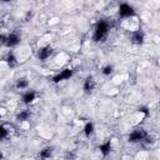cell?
Segmentation results:
<instances>
[{
	"label": "cell",
	"mask_w": 160,
	"mask_h": 160,
	"mask_svg": "<svg viewBox=\"0 0 160 160\" xmlns=\"http://www.w3.org/2000/svg\"><path fill=\"white\" fill-rule=\"evenodd\" d=\"M108 34V24L106 22H99L96 29H95V34H94V40L95 41H100L101 39H104Z\"/></svg>",
	"instance_id": "obj_1"
},
{
	"label": "cell",
	"mask_w": 160,
	"mask_h": 160,
	"mask_svg": "<svg viewBox=\"0 0 160 160\" xmlns=\"http://www.w3.org/2000/svg\"><path fill=\"white\" fill-rule=\"evenodd\" d=\"M146 138H148V134H146L145 130H142V129H136V130H134V131L130 134L129 140L134 142V141H141V140H144V139H146Z\"/></svg>",
	"instance_id": "obj_2"
},
{
	"label": "cell",
	"mask_w": 160,
	"mask_h": 160,
	"mask_svg": "<svg viewBox=\"0 0 160 160\" xmlns=\"http://www.w3.org/2000/svg\"><path fill=\"white\" fill-rule=\"evenodd\" d=\"M119 12H120V15H121L122 18H130V16H132V14H134L132 8H131L130 5H128V4H122V5L120 6Z\"/></svg>",
	"instance_id": "obj_3"
},
{
	"label": "cell",
	"mask_w": 160,
	"mask_h": 160,
	"mask_svg": "<svg viewBox=\"0 0 160 160\" xmlns=\"http://www.w3.org/2000/svg\"><path fill=\"white\" fill-rule=\"evenodd\" d=\"M95 88H96V80L94 78H88L84 84V90L86 92H91L95 90Z\"/></svg>",
	"instance_id": "obj_4"
},
{
	"label": "cell",
	"mask_w": 160,
	"mask_h": 160,
	"mask_svg": "<svg viewBox=\"0 0 160 160\" xmlns=\"http://www.w3.org/2000/svg\"><path fill=\"white\" fill-rule=\"evenodd\" d=\"M51 54H52V49L48 45V46H44V48H41L40 50H39V58L41 59V60H46V59H49L50 56H51Z\"/></svg>",
	"instance_id": "obj_5"
},
{
	"label": "cell",
	"mask_w": 160,
	"mask_h": 160,
	"mask_svg": "<svg viewBox=\"0 0 160 160\" xmlns=\"http://www.w3.org/2000/svg\"><path fill=\"white\" fill-rule=\"evenodd\" d=\"M18 42H19V38H18V35H15V34H10V35H8V36L5 38V44H6L8 46L16 45Z\"/></svg>",
	"instance_id": "obj_6"
},
{
	"label": "cell",
	"mask_w": 160,
	"mask_h": 160,
	"mask_svg": "<svg viewBox=\"0 0 160 160\" xmlns=\"http://www.w3.org/2000/svg\"><path fill=\"white\" fill-rule=\"evenodd\" d=\"M142 40H144V35H142L139 30H136V31L132 32V35H131V41H132L134 44H141Z\"/></svg>",
	"instance_id": "obj_7"
},
{
	"label": "cell",
	"mask_w": 160,
	"mask_h": 160,
	"mask_svg": "<svg viewBox=\"0 0 160 160\" xmlns=\"http://www.w3.org/2000/svg\"><path fill=\"white\" fill-rule=\"evenodd\" d=\"M35 99H36V94H35L34 91H28V92L22 96V100H24L25 104H31Z\"/></svg>",
	"instance_id": "obj_8"
},
{
	"label": "cell",
	"mask_w": 160,
	"mask_h": 160,
	"mask_svg": "<svg viewBox=\"0 0 160 160\" xmlns=\"http://www.w3.org/2000/svg\"><path fill=\"white\" fill-rule=\"evenodd\" d=\"M29 116H30V114H29V111L28 110H22V111H20V114L18 115V120L21 122V121H26V120H29Z\"/></svg>",
	"instance_id": "obj_9"
},
{
	"label": "cell",
	"mask_w": 160,
	"mask_h": 160,
	"mask_svg": "<svg viewBox=\"0 0 160 160\" xmlns=\"http://www.w3.org/2000/svg\"><path fill=\"white\" fill-rule=\"evenodd\" d=\"M29 86V82L25 80V79H19L18 82H16V89H20V90H24Z\"/></svg>",
	"instance_id": "obj_10"
},
{
	"label": "cell",
	"mask_w": 160,
	"mask_h": 160,
	"mask_svg": "<svg viewBox=\"0 0 160 160\" xmlns=\"http://www.w3.org/2000/svg\"><path fill=\"white\" fill-rule=\"evenodd\" d=\"M84 132H85V135H86V136H91V135L94 134V125H92L91 122H88V124L85 125Z\"/></svg>",
	"instance_id": "obj_11"
},
{
	"label": "cell",
	"mask_w": 160,
	"mask_h": 160,
	"mask_svg": "<svg viewBox=\"0 0 160 160\" xmlns=\"http://www.w3.org/2000/svg\"><path fill=\"white\" fill-rule=\"evenodd\" d=\"M112 72V66L111 65H106L105 68H104V70H102V74L104 75H110Z\"/></svg>",
	"instance_id": "obj_12"
},
{
	"label": "cell",
	"mask_w": 160,
	"mask_h": 160,
	"mask_svg": "<svg viewBox=\"0 0 160 160\" xmlns=\"http://www.w3.org/2000/svg\"><path fill=\"white\" fill-rule=\"evenodd\" d=\"M6 114H8V109L0 105V118H2V116H5Z\"/></svg>",
	"instance_id": "obj_13"
},
{
	"label": "cell",
	"mask_w": 160,
	"mask_h": 160,
	"mask_svg": "<svg viewBox=\"0 0 160 160\" xmlns=\"http://www.w3.org/2000/svg\"><path fill=\"white\" fill-rule=\"evenodd\" d=\"M0 158H2V154H1V152H0Z\"/></svg>",
	"instance_id": "obj_14"
}]
</instances>
